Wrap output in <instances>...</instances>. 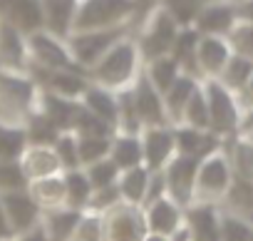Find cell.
Returning <instances> with one entry per match:
<instances>
[{"label":"cell","mask_w":253,"mask_h":241,"mask_svg":"<svg viewBox=\"0 0 253 241\" xmlns=\"http://www.w3.org/2000/svg\"><path fill=\"white\" fill-rule=\"evenodd\" d=\"M243 92H246V95L251 97V102H253V75H251V80H248V85L243 87Z\"/></svg>","instance_id":"11a10c76"},{"label":"cell","mask_w":253,"mask_h":241,"mask_svg":"<svg viewBox=\"0 0 253 241\" xmlns=\"http://www.w3.org/2000/svg\"><path fill=\"white\" fill-rule=\"evenodd\" d=\"M144 241H171L169 236H162V234H147Z\"/></svg>","instance_id":"db71d44e"},{"label":"cell","mask_w":253,"mask_h":241,"mask_svg":"<svg viewBox=\"0 0 253 241\" xmlns=\"http://www.w3.org/2000/svg\"><path fill=\"white\" fill-rule=\"evenodd\" d=\"M35 109H38L42 117L50 119L57 132H72L75 119H77V112H80V99H70V97H60V95L40 92V90H38Z\"/></svg>","instance_id":"44dd1931"},{"label":"cell","mask_w":253,"mask_h":241,"mask_svg":"<svg viewBox=\"0 0 253 241\" xmlns=\"http://www.w3.org/2000/svg\"><path fill=\"white\" fill-rule=\"evenodd\" d=\"M149 177L152 172L142 164L134 169L119 172L117 179V189H119V199L122 204H132V206H142L147 199V187H149Z\"/></svg>","instance_id":"f1b7e54d"},{"label":"cell","mask_w":253,"mask_h":241,"mask_svg":"<svg viewBox=\"0 0 253 241\" xmlns=\"http://www.w3.org/2000/svg\"><path fill=\"white\" fill-rule=\"evenodd\" d=\"M142 140V157H144V167L149 172H162L169 159L176 154L174 147V130L171 125H162V127H147L139 135Z\"/></svg>","instance_id":"5bb4252c"},{"label":"cell","mask_w":253,"mask_h":241,"mask_svg":"<svg viewBox=\"0 0 253 241\" xmlns=\"http://www.w3.org/2000/svg\"><path fill=\"white\" fill-rule=\"evenodd\" d=\"M30 196L35 199V204L47 211V209H60L65 206V182H62V172L45 177V179H35L28 184Z\"/></svg>","instance_id":"4dcf8cb0"},{"label":"cell","mask_w":253,"mask_h":241,"mask_svg":"<svg viewBox=\"0 0 253 241\" xmlns=\"http://www.w3.org/2000/svg\"><path fill=\"white\" fill-rule=\"evenodd\" d=\"M226 43L233 55H241L253 62V25L251 23H236L233 30L226 35Z\"/></svg>","instance_id":"7bdbcfd3"},{"label":"cell","mask_w":253,"mask_h":241,"mask_svg":"<svg viewBox=\"0 0 253 241\" xmlns=\"http://www.w3.org/2000/svg\"><path fill=\"white\" fill-rule=\"evenodd\" d=\"M0 204H3L8 226H10V231H13L15 239H18V236H25V234H30L33 229L40 226L42 209L35 204V199L30 196L28 189H18V192L0 194Z\"/></svg>","instance_id":"8fae6325"},{"label":"cell","mask_w":253,"mask_h":241,"mask_svg":"<svg viewBox=\"0 0 253 241\" xmlns=\"http://www.w3.org/2000/svg\"><path fill=\"white\" fill-rule=\"evenodd\" d=\"M196 169H199V159L181 157V154H174V157L169 159V164L162 169L164 184H167V196H169L171 201H176L181 209H186V206L194 201Z\"/></svg>","instance_id":"30bf717a"},{"label":"cell","mask_w":253,"mask_h":241,"mask_svg":"<svg viewBox=\"0 0 253 241\" xmlns=\"http://www.w3.org/2000/svg\"><path fill=\"white\" fill-rule=\"evenodd\" d=\"M184 226L191 241H221V211L216 204H189L184 209Z\"/></svg>","instance_id":"e0dca14e"},{"label":"cell","mask_w":253,"mask_h":241,"mask_svg":"<svg viewBox=\"0 0 253 241\" xmlns=\"http://www.w3.org/2000/svg\"><path fill=\"white\" fill-rule=\"evenodd\" d=\"M251 75H253V62L241 57V55H231V60L223 67V72L218 75V82L226 90H231V92H243V87L248 85Z\"/></svg>","instance_id":"8d00e7d4"},{"label":"cell","mask_w":253,"mask_h":241,"mask_svg":"<svg viewBox=\"0 0 253 241\" xmlns=\"http://www.w3.org/2000/svg\"><path fill=\"white\" fill-rule=\"evenodd\" d=\"M38 102V85L30 75L0 72V119L23 122L35 109Z\"/></svg>","instance_id":"277c9868"},{"label":"cell","mask_w":253,"mask_h":241,"mask_svg":"<svg viewBox=\"0 0 253 241\" xmlns=\"http://www.w3.org/2000/svg\"><path fill=\"white\" fill-rule=\"evenodd\" d=\"M20 125H23V130H25L28 147H52V145L57 142V137L62 135V132L55 130V125L50 122V119L42 117L38 109H33Z\"/></svg>","instance_id":"836d02e7"},{"label":"cell","mask_w":253,"mask_h":241,"mask_svg":"<svg viewBox=\"0 0 253 241\" xmlns=\"http://www.w3.org/2000/svg\"><path fill=\"white\" fill-rule=\"evenodd\" d=\"M62 182H65V206L75 209V211H87L94 189H92L84 169L62 172Z\"/></svg>","instance_id":"1f68e13d"},{"label":"cell","mask_w":253,"mask_h":241,"mask_svg":"<svg viewBox=\"0 0 253 241\" xmlns=\"http://www.w3.org/2000/svg\"><path fill=\"white\" fill-rule=\"evenodd\" d=\"M72 135H77V137H112V135H117V130H114L112 125L102 122L99 117H94L92 112H87V109L80 104V112H77V119H75Z\"/></svg>","instance_id":"f35d334b"},{"label":"cell","mask_w":253,"mask_h":241,"mask_svg":"<svg viewBox=\"0 0 253 241\" xmlns=\"http://www.w3.org/2000/svg\"><path fill=\"white\" fill-rule=\"evenodd\" d=\"M139 75H142V57H139V50H137L132 35L114 43L107 50V55L87 70L89 82L102 85V87L114 90V92L132 87Z\"/></svg>","instance_id":"6da1fadb"},{"label":"cell","mask_w":253,"mask_h":241,"mask_svg":"<svg viewBox=\"0 0 253 241\" xmlns=\"http://www.w3.org/2000/svg\"><path fill=\"white\" fill-rule=\"evenodd\" d=\"M13 231L8 226V219H5V211H3V204H0V241H13Z\"/></svg>","instance_id":"f5cc1de1"},{"label":"cell","mask_w":253,"mask_h":241,"mask_svg":"<svg viewBox=\"0 0 253 241\" xmlns=\"http://www.w3.org/2000/svg\"><path fill=\"white\" fill-rule=\"evenodd\" d=\"M236 10L228 0H218V3H206L199 18L194 20V30L201 38H226L233 25H236Z\"/></svg>","instance_id":"ffe728a7"},{"label":"cell","mask_w":253,"mask_h":241,"mask_svg":"<svg viewBox=\"0 0 253 241\" xmlns=\"http://www.w3.org/2000/svg\"><path fill=\"white\" fill-rule=\"evenodd\" d=\"M174 130V147L176 154L181 157H191V159H206L209 154L221 152V137L206 132V130H194L189 125H171Z\"/></svg>","instance_id":"ac0fdd59"},{"label":"cell","mask_w":253,"mask_h":241,"mask_svg":"<svg viewBox=\"0 0 253 241\" xmlns=\"http://www.w3.org/2000/svg\"><path fill=\"white\" fill-rule=\"evenodd\" d=\"M209 3H218V0H209Z\"/></svg>","instance_id":"9f6ffc18"},{"label":"cell","mask_w":253,"mask_h":241,"mask_svg":"<svg viewBox=\"0 0 253 241\" xmlns=\"http://www.w3.org/2000/svg\"><path fill=\"white\" fill-rule=\"evenodd\" d=\"M147 234L142 206L117 204L102 214V241H144Z\"/></svg>","instance_id":"9c48e42d"},{"label":"cell","mask_w":253,"mask_h":241,"mask_svg":"<svg viewBox=\"0 0 253 241\" xmlns=\"http://www.w3.org/2000/svg\"><path fill=\"white\" fill-rule=\"evenodd\" d=\"M134 23H137V10L132 0H80L72 20V33L112 30Z\"/></svg>","instance_id":"7a4b0ae2"},{"label":"cell","mask_w":253,"mask_h":241,"mask_svg":"<svg viewBox=\"0 0 253 241\" xmlns=\"http://www.w3.org/2000/svg\"><path fill=\"white\" fill-rule=\"evenodd\" d=\"M33 77V82L38 85L40 92H52L60 97H70V99H80L89 85L87 72L80 70H42V67H30L28 72Z\"/></svg>","instance_id":"7c38bea8"},{"label":"cell","mask_w":253,"mask_h":241,"mask_svg":"<svg viewBox=\"0 0 253 241\" xmlns=\"http://www.w3.org/2000/svg\"><path fill=\"white\" fill-rule=\"evenodd\" d=\"M52 152H55V157H57L62 172L82 169V167H80V157H77V135L62 132V135L57 137V142L52 145Z\"/></svg>","instance_id":"b9f144b4"},{"label":"cell","mask_w":253,"mask_h":241,"mask_svg":"<svg viewBox=\"0 0 253 241\" xmlns=\"http://www.w3.org/2000/svg\"><path fill=\"white\" fill-rule=\"evenodd\" d=\"M28 52H30V67H42V70H80L84 72L70 48L67 40L47 33V30H38L33 35H28Z\"/></svg>","instance_id":"ba28073f"},{"label":"cell","mask_w":253,"mask_h":241,"mask_svg":"<svg viewBox=\"0 0 253 241\" xmlns=\"http://www.w3.org/2000/svg\"><path fill=\"white\" fill-rule=\"evenodd\" d=\"M179 125H189L194 130H206L209 132V107H206V97H204V87L199 85L196 92L191 95L184 114H181V122Z\"/></svg>","instance_id":"60d3db41"},{"label":"cell","mask_w":253,"mask_h":241,"mask_svg":"<svg viewBox=\"0 0 253 241\" xmlns=\"http://www.w3.org/2000/svg\"><path fill=\"white\" fill-rule=\"evenodd\" d=\"M233 182V172L228 167V159L223 152L209 154L206 159L199 162L196 169V187H194V201L204 204H216L226 196L228 187ZM191 201V204H194Z\"/></svg>","instance_id":"52a82bcc"},{"label":"cell","mask_w":253,"mask_h":241,"mask_svg":"<svg viewBox=\"0 0 253 241\" xmlns=\"http://www.w3.org/2000/svg\"><path fill=\"white\" fill-rule=\"evenodd\" d=\"M80 104L87 112H92L94 117H99L102 122H107L117 130V92L114 90H107L102 85L89 82L84 95L80 97Z\"/></svg>","instance_id":"cb8c5ba5"},{"label":"cell","mask_w":253,"mask_h":241,"mask_svg":"<svg viewBox=\"0 0 253 241\" xmlns=\"http://www.w3.org/2000/svg\"><path fill=\"white\" fill-rule=\"evenodd\" d=\"M20 169L23 174L28 177V182H35V179H45V177H52V174H60V162L52 152V147H28L20 157Z\"/></svg>","instance_id":"4316f807"},{"label":"cell","mask_w":253,"mask_h":241,"mask_svg":"<svg viewBox=\"0 0 253 241\" xmlns=\"http://www.w3.org/2000/svg\"><path fill=\"white\" fill-rule=\"evenodd\" d=\"M117 204H122V199H119V189L114 184V187H107V189H94L87 211H92V214H107Z\"/></svg>","instance_id":"c3c4849f"},{"label":"cell","mask_w":253,"mask_h":241,"mask_svg":"<svg viewBox=\"0 0 253 241\" xmlns=\"http://www.w3.org/2000/svg\"><path fill=\"white\" fill-rule=\"evenodd\" d=\"M226 159H228V167L233 172V179L253 182V145L251 142H246V140L233 142Z\"/></svg>","instance_id":"74e56055"},{"label":"cell","mask_w":253,"mask_h":241,"mask_svg":"<svg viewBox=\"0 0 253 241\" xmlns=\"http://www.w3.org/2000/svg\"><path fill=\"white\" fill-rule=\"evenodd\" d=\"M129 90H132V99H134V109H137V117L142 122V130L169 125L167 109H164V97L144 75H139Z\"/></svg>","instance_id":"4fadbf2b"},{"label":"cell","mask_w":253,"mask_h":241,"mask_svg":"<svg viewBox=\"0 0 253 241\" xmlns=\"http://www.w3.org/2000/svg\"><path fill=\"white\" fill-rule=\"evenodd\" d=\"M109 142L112 137H77V157L80 167H89L99 159L109 157Z\"/></svg>","instance_id":"ab89813d"},{"label":"cell","mask_w":253,"mask_h":241,"mask_svg":"<svg viewBox=\"0 0 253 241\" xmlns=\"http://www.w3.org/2000/svg\"><path fill=\"white\" fill-rule=\"evenodd\" d=\"M231 48L226 43V38H199V48H196V72L199 80H218V75L223 72L226 62L231 60Z\"/></svg>","instance_id":"d6986e66"},{"label":"cell","mask_w":253,"mask_h":241,"mask_svg":"<svg viewBox=\"0 0 253 241\" xmlns=\"http://www.w3.org/2000/svg\"><path fill=\"white\" fill-rule=\"evenodd\" d=\"M204 97L209 107V132L216 137H231L241 125V112L231 90H226L218 80H204Z\"/></svg>","instance_id":"5b68a950"},{"label":"cell","mask_w":253,"mask_h":241,"mask_svg":"<svg viewBox=\"0 0 253 241\" xmlns=\"http://www.w3.org/2000/svg\"><path fill=\"white\" fill-rule=\"evenodd\" d=\"M142 75L164 95V92L174 85V80L181 75V70H179V65L174 62L171 55H164V57H157V60L144 62V65H142Z\"/></svg>","instance_id":"e575fe53"},{"label":"cell","mask_w":253,"mask_h":241,"mask_svg":"<svg viewBox=\"0 0 253 241\" xmlns=\"http://www.w3.org/2000/svg\"><path fill=\"white\" fill-rule=\"evenodd\" d=\"M199 85H201V80H196L191 75H179L174 80V85L162 95L169 125H179L181 122V114H184V109H186V104H189V99H191V95L196 92Z\"/></svg>","instance_id":"484cf974"},{"label":"cell","mask_w":253,"mask_h":241,"mask_svg":"<svg viewBox=\"0 0 253 241\" xmlns=\"http://www.w3.org/2000/svg\"><path fill=\"white\" fill-rule=\"evenodd\" d=\"M25 149L28 140L23 125L10 122V119H0V162H20Z\"/></svg>","instance_id":"d6a6232c"},{"label":"cell","mask_w":253,"mask_h":241,"mask_svg":"<svg viewBox=\"0 0 253 241\" xmlns=\"http://www.w3.org/2000/svg\"><path fill=\"white\" fill-rule=\"evenodd\" d=\"M209 0H159L157 8L164 10L179 28H194V20Z\"/></svg>","instance_id":"d590c367"},{"label":"cell","mask_w":253,"mask_h":241,"mask_svg":"<svg viewBox=\"0 0 253 241\" xmlns=\"http://www.w3.org/2000/svg\"><path fill=\"white\" fill-rule=\"evenodd\" d=\"M109 159L114 162V167L119 172L142 167L144 164V157H142V140H139V135H122V132L112 135Z\"/></svg>","instance_id":"83f0119b"},{"label":"cell","mask_w":253,"mask_h":241,"mask_svg":"<svg viewBox=\"0 0 253 241\" xmlns=\"http://www.w3.org/2000/svg\"><path fill=\"white\" fill-rule=\"evenodd\" d=\"M80 216H82V211H75V209H67V206L47 209L40 216V229H42L47 241H70Z\"/></svg>","instance_id":"d4e9b609"},{"label":"cell","mask_w":253,"mask_h":241,"mask_svg":"<svg viewBox=\"0 0 253 241\" xmlns=\"http://www.w3.org/2000/svg\"><path fill=\"white\" fill-rule=\"evenodd\" d=\"M42 15H45V30L67 40L72 33V20L80 0H40Z\"/></svg>","instance_id":"603a6c76"},{"label":"cell","mask_w":253,"mask_h":241,"mask_svg":"<svg viewBox=\"0 0 253 241\" xmlns=\"http://www.w3.org/2000/svg\"><path fill=\"white\" fill-rule=\"evenodd\" d=\"M162 196H167L164 174H162V172H152V177H149V187H147V199H144L142 206H147V204H152V201H157V199H162Z\"/></svg>","instance_id":"681fc988"},{"label":"cell","mask_w":253,"mask_h":241,"mask_svg":"<svg viewBox=\"0 0 253 241\" xmlns=\"http://www.w3.org/2000/svg\"><path fill=\"white\" fill-rule=\"evenodd\" d=\"M236 10V20L238 23H251L253 25V0H238L233 5Z\"/></svg>","instance_id":"f907efd6"},{"label":"cell","mask_w":253,"mask_h":241,"mask_svg":"<svg viewBox=\"0 0 253 241\" xmlns=\"http://www.w3.org/2000/svg\"><path fill=\"white\" fill-rule=\"evenodd\" d=\"M199 33L194 28H179V35L171 45V57L174 62L179 65L181 75H191L199 80V72H196V48H199Z\"/></svg>","instance_id":"f546056e"},{"label":"cell","mask_w":253,"mask_h":241,"mask_svg":"<svg viewBox=\"0 0 253 241\" xmlns=\"http://www.w3.org/2000/svg\"><path fill=\"white\" fill-rule=\"evenodd\" d=\"M28 177L23 174L18 162H0V194L28 189Z\"/></svg>","instance_id":"bcb514c9"},{"label":"cell","mask_w":253,"mask_h":241,"mask_svg":"<svg viewBox=\"0 0 253 241\" xmlns=\"http://www.w3.org/2000/svg\"><path fill=\"white\" fill-rule=\"evenodd\" d=\"M251 224L233 214H221V241H248Z\"/></svg>","instance_id":"7dc6e473"},{"label":"cell","mask_w":253,"mask_h":241,"mask_svg":"<svg viewBox=\"0 0 253 241\" xmlns=\"http://www.w3.org/2000/svg\"><path fill=\"white\" fill-rule=\"evenodd\" d=\"M84 174L92 184V189H107V187H114L117 179H119V169L114 167V162L107 157V159H99L89 167H84Z\"/></svg>","instance_id":"ee69618b"},{"label":"cell","mask_w":253,"mask_h":241,"mask_svg":"<svg viewBox=\"0 0 253 241\" xmlns=\"http://www.w3.org/2000/svg\"><path fill=\"white\" fill-rule=\"evenodd\" d=\"M0 23H5L23 35L45 30V15L40 0H0Z\"/></svg>","instance_id":"9a60e30c"},{"label":"cell","mask_w":253,"mask_h":241,"mask_svg":"<svg viewBox=\"0 0 253 241\" xmlns=\"http://www.w3.org/2000/svg\"><path fill=\"white\" fill-rule=\"evenodd\" d=\"M176 35H179V25L164 10L154 8L147 15H142L139 18V28L132 35L134 38V45L139 50L142 65L149 62V60H157V57L169 55Z\"/></svg>","instance_id":"3957f363"},{"label":"cell","mask_w":253,"mask_h":241,"mask_svg":"<svg viewBox=\"0 0 253 241\" xmlns=\"http://www.w3.org/2000/svg\"><path fill=\"white\" fill-rule=\"evenodd\" d=\"M0 72H30V52H28V35L20 30L0 23Z\"/></svg>","instance_id":"2e32d148"},{"label":"cell","mask_w":253,"mask_h":241,"mask_svg":"<svg viewBox=\"0 0 253 241\" xmlns=\"http://www.w3.org/2000/svg\"><path fill=\"white\" fill-rule=\"evenodd\" d=\"M70 241H102V214L82 211Z\"/></svg>","instance_id":"f6af8a7d"},{"label":"cell","mask_w":253,"mask_h":241,"mask_svg":"<svg viewBox=\"0 0 253 241\" xmlns=\"http://www.w3.org/2000/svg\"><path fill=\"white\" fill-rule=\"evenodd\" d=\"M144 211V224L149 234H162V236H171L181 224H184V209L171 201L169 196H162L147 206H142Z\"/></svg>","instance_id":"7402d4cb"},{"label":"cell","mask_w":253,"mask_h":241,"mask_svg":"<svg viewBox=\"0 0 253 241\" xmlns=\"http://www.w3.org/2000/svg\"><path fill=\"white\" fill-rule=\"evenodd\" d=\"M132 35V25H124V28H112V30H87V33H72L67 38V48L75 57V62L87 72L92 65H97L107 50L119 43L122 38Z\"/></svg>","instance_id":"8992f818"},{"label":"cell","mask_w":253,"mask_h":241,"mask_svg":"<svg viewBox=\"0 0 253 241\" xmlns=\"http://www.w3.org/2000/svg\"><path fill=\"white\" fill-rule=\"evenodd\" d=\"M157 3H159V0H132V5H134V10H137V18H142V15H147L149 10H154Z\"/></svg>","instance_id":"816d5d0a"}]
</instances>
